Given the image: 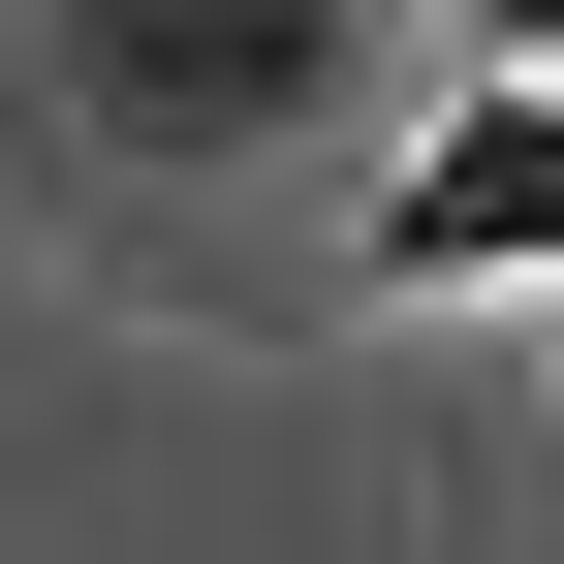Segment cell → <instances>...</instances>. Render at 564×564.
I'll use <instances>...</instances> for the list:
<instances>
[{"mask_svg":"<svg viewBox=\"0 0 564 564\" xmlns=\"http://www.w3.org/2000/svg\"><path fill=\"white\" fill-rule=\"evenodd\" d=\"M377 95V0H63V126L95 158H282Z\"/></svg>","mask_w":564,"mask_h":564,"instance_id":"cell-1","label":"cell"},{"mask_svg":"<svg viewBox=\"0 0 564 564\" xmlns=\"http://www.w3.org/2000/svg\"><path fill=\"white\" fill-rule=\"evenodd\" d=\"M345 282H408V314L533 282V314H564V95H502V63H470V95L408 126L377 188H345Z\"/></svg>","mask_w":564,"mask_h":564,"instance_id":"cell-2","label":"cell"},{"mask_svg":"<svg viewBox=\"0 0 564 564\" xmlns=\"http://www.w3.org/2000/svg\"><path fill=\"white\" fill-rule=\"evenodd\" d=\"M440 32H470V63H502V95H564V0H440Z\"/></svg>","mask_w":564,"mask_h":564,"instance_id":"cell-3","label":"cell"}]
</instances>
